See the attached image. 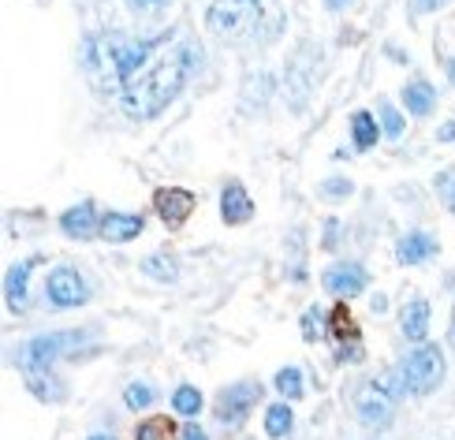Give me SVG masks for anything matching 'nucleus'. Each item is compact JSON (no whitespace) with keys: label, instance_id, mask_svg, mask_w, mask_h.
<instances>
[{"label":"nucleus","instance_id":"nucleus-21","mask_svg":"<svg viewBox=\"0 0 455 440\" xmlns=\"http://www.w3.org/2000/svg\"><path fill=\"white\" fill-rule=\"evenodd\" d=\"M291 422H295V414L288 404H273L269 411H265V433H269L273 440H283L291 433Z\"/></svg>","mask_w":455,"mask_h":440},{"label":"nucleus","instance_id":"nucleus-25","mask_svg":"<svg viewBox=\"0 0 455 440\" xmlns=\"http://www.w3.org/2000/svg\"><path fill=\"white\" fill-rule=\"evenodd\" d=\"M381 127H385V135H388L392 142H400V139H403V131H407V120L400 116V108H395L392 101L381 105Z\"/></svg>","mask_w":455,"mask_h":440},{"label":"nucleus","instance_id":"nucleus-31","mask_svg":"<svg viewBox=\"0 0 455 440\" xmlns=\"http://www.w3.org/2000/svg\"><path fill=\"white\" fill-rule=\"evenodd\" d=\"M448 0H411V15L419 19V15H426V12H437V8H444Z\"/></svg>","mask_w":455,"mask_h":440},{"label":"nucleus","instance_id":"nucleus-4","mask_svg":"<svg viewBox=\"0 0 455 440\" xmlns=\"http://www.w3.org/2000/svg\"><path fill=\"white\" fill-rule=\"evenodd\" d=\"M205 27L224 42H243L258 27V0H217L205 15Z\"/></svg>","mask_w":455,"mask_h":440},{"label":"nucleus","instance_id":"nucleus-32","mask_svg":"<svg viewBox=\"0 0 455 440\" xmlns=\"http://www.w3.org/2000/svg\"><path fill=\"white\" fill-rule=\"evenodd\" d=\"M127 8H135L139 15H149V12L164 8V0H127Z\"/></svg>","mask_w":455,"mask_h":440},{"label":"nucleus","instance_id":"nucleus-33","mask_svg":"<svg viewBox=\"0 0 455 440\" xmlns=\"http://www.w3.org/2000/svg\"><path fill=\"white\" fill-rule=\"evenodd\" d=\"M183 440H210V436H205V429H202V426H195V422H191V426H183Z\"/></svg>","mask_w":455,"mask_h":440},{"label":"nucleus","instance_id":"nucleus-36","mask_svg":"<svg viewBox=\"0 0 455 440\" xmlns=\"http://www.w3.org/2000/svg\"><path fill=\"white\" fill-rule=\"evenodd\" d=\"M448 343L455 348V310H451V329H448Z\"/></svg>","mask_w":455,"mask_h":440},{"label":"nucleus","instance_id":"nucleus-27","mask_svg":"<svg viewBox=\"0 0 455 440\" xmlns=\"http://www.w3.org/2000/svg\"><path fill=\"white\" fill-rule=\"evenodd\" d=\"M321 195H325V198H351L355 195V183L351 180H344V176H339V180H325V183H321Z\"/></svg>","mask_w":455,"mask_h":440},{"label":"nucleus","instance_id":"nucleus-20","mask_svg":"<svg viewBox=\"0 0 455 440\" xmlns=\"http://www.w3.org/2000/svg\"><path fill=\"white\" fill-rule=\"evenodd\" d=\"M142 273L149 276V280H161V284H176L180 280V261L172 258V254H149L146 261H142Z\"/></svg>","mask_w":455,"mask_h":440},{"label":"nucleus","instance_id":"nucleus-13","mask_svg":"<svg viewBox=\"0 0 455 440\" xmlns=\"http://www.w3.org/2000/svg\"><path fill=\"white\" fill-rule=\"evenodd\" d=\"M220 217L228 224H246V220L254 217V202H251V195H246L243 183H228L224 187V195H220Z\"/></svg>","mask_w":455,"mask_h":440},{"label":"nucleus","instance_id":"nucleus-5","mask_svg":"<svg viewBox=\"0 0 455 440\" xmlns=\"http://www.w3.org/2000/svg\"><path fill=\"white\" fill-rule=\"evenodd\" d=\"M403 380H407V392L414 396H429L433 388L444 380V355L437 343H422L403 358Z\"/></svg>","mask_w":455,"mask_h":440},{"label":"nucleus","instance_id":"nucleus-14","mask_svg":"<svg viewBox=\"0 0 455 440\" xmlns=\"http://www.w3.org/2000/svg\"><path fill=\"white\" fill-rule=\"evenodd\" d=\"M135 236H142L139 213H105L101 217V239L105 243H131Z\"/></svg>","mask_w":455,"mask_h":440},{"label":"nucleus","instance_id":"nucleus-24","mask_svg":"<svg viewBox=\"0 0 455 440\" xmlns=\"http://www.w3.org/2000/svg\"><path fill=\"white\" fill-rule=\"evenodd\" d=\"M124 399H127V407H131V411H146V407H154V404H157V392L149 388L146 380H135V385H127Z\"/></svg>","mask_w":455,"mask_h":440},{"label":"nucleus","instance_id":"nucleus-2","mask_svg":"<svg viewBox=\"0 0 455 440\" xmlns=\"http://www.w3.org/2000/svg\"><path fill=\"white\" fill-rule=\"evenodd\" d=\"M79 343H86V329H79V332H45V336H34L27 343H19L15 366L23 370V373H45L56 358L75 351Z\"/></svg>","mask_w":455,"mask_h":440},{"label":"nucleus","instance_id":"nucleus-10","mask_svg":"<svg viewBox=\"0 0 455 440\" xmlns=\"http://www.w3.org/2000/svg\"><path fill=\"white\" fill-rule=\"evenodd\" d=\"M321 288H325L332 299H355L363 295L366 288V269L355 261H339V265H329L325 276H321Z\"/></svg>","mask_w":455,"mask_h":440},{"label":"nucleus","instance_id":"nucleus-18","mask_svg":"<svg viewBox=\"0 0 455 440\" xmlns=\"http://www.w3.org/2000/svg\"><path fill=\"white\" fill-rule=\"evenodd\" d=\"M34 265H37V258L15 261L8 269V276H4V299H8L12 310H23V306H27V276H30Z\"/></svg>","mask_w":455,"mask_h":440},{"label":"nucleus","instance_id":"nucleus-16","mask_svg":"<svg viewBox=\"0 0 455 440\" xmlns=\"http://www.w3.org/2000/svg\"><path fill=\"white\" fill-rule=\"evenodd\" d=\"M437 254V239H433L429 232H411L400 239V246H395V258H400V265H419L426 258Z\"/></svg>","mask_w":455,"mask_h":440},{"label":"nucleus","instance_id":"nucleus-22","mask_svg":"<svg viewBox=\"0 0 455 440\" xmlns=\"http://www.w3.org/2000/svg\"><path fill=\"white\" fill-rule=\"evenodd\" d=\"M172 407H176V414H183V418H198V411L205 407V399H202V392H198L195 385H183V388H176V396H172Z\"/></svg>","mask_w":455,"mask_h":440},{"label":"nucleus","instance_id":"nucleus-1","mask_svg":"<svg viewBox=\"0 0 455 440\" xmlns=\"http://www.w3.org/2000/svg\"><path fill=\"white\" fill-rule=\"evenodd\" d=\"M198 64H202V45L198 42L176 45L172 52H164L161 60H154L146 71H139L135 79L124 86L120 108L127 112L131 120H139V124L161 116V112L183 93L187 79L198 71Z\"/></svg>","mask_w":455,"mask_h":440},{"label":"nucleus","instance_id":"nucleus-9","mask_svg":"<svg viewBox=\"0 0 455 440\" xmlns=\"http://www.w3.org/2000/svg\"><path fill=\"white\" fill-rule=\"evenodd\" d=\"M154 49H161V37H157V42H139V37H112V52H116V68L124 75V86L135 79L139 71H146Z\"/></svg>","mask_w":455,"mask_h":440},{"label":"nucleus","instance_id":"nucleus-8","mask_svg":"<svg viewBox=\"0 0 455 440\" xmlns=\"http://www.w3.org/2000/svg\"><path fill=\"white\" fill-rule=\"evenodd\" d=\"M45 292H49V302L60 306V310H71V306H83L90 299V288L79 269H71V265H60V269H52L49 280H45Z\"/></svg>","mask_w":455,"mask_h":440},{"label":"nucleus","instance_id":"nucleus-28","mask_svg":"<svg viewBox=\"0 0 455 440\" xmlns=\"http://www.w3.org/2000/svg\"><path fill=\"white\" fill-rule=\"evenodd\" d=\"M135 440H168L164 418H149V422H142V426L135 429Z\"/></svg>","mask_w":455,"mask_h":440},{"label":"nucleus","instance_id":"nucleus-6","mask_svg":"<svg viewBox=\"0 0 455 440\" xmlns=\"http://www.w3.org/2000/svg\"><path fill=\"white\" fill-rule=\"evenodd\" d=\"M355 414L358 422L370 426V429H385L395 414V396L381 385V380H373V385H363L355 392Z\"/></svg>","mask_w":455,"mask_h":440},{"label":"nucleus","instance_id":"nucleus-34","mask_svg":"<svg viewBox=\"0 0 455 440\" xmlns=\"http://www.w3.org/2000/svg\"><path fill=\"white\" fill-rule=\"evenodd\" d=\"M437 139H441V142H455V120H451L448 127H441V131H437Z\"/></svg>","mask_w":455,"mask_h":440},{"label":"nucleus","instance_id":"nucleus-35","mask_svg":"<svg viewBox=\"0 0 455 440\" xmlns=\"http://www.w3.org/2000/svg\"><path fill=\"white\" fill-rule=\"evenodd\" d=\"M347 4H351V0H325L329 12H339V8H347Z\"/></svg>","mask_w":455,"mask_h":440},{"label":"nucleus","instance_id":"nucleus-29","mask_svg":"<svg viewBox=\"0 0 455 440\" xmlns=\"http://www.w3.org/2000/svg\"><path fill=\"white\" fill-rule=\"evenodd\" d=\"M332 329H336V336H355V324H351V317H347L344 306H339V310L332 314Z\"/></svg>","mask_w":455,"mask_h":440},{"label":"nucleus","instance_id":"nucleus-37","mask_svg":"<svg viewBox=\"0 0 455 440\" xmlns=\"http://www.w3.org/2000/svg\"><path fill=\"white\" fill-rule=\"evenodd\" d=\"M90 440H116V436H108V433H93Z\"/></svg>","mask_w":455,"mask_h":440},{"label":"nucleus","instance_id":"nucleus-30","mask_svg":"<svg viewBox=\"0 0 455 440\" xmlns=\"http://www.w3.org/2000/svg\"><path fill=\"white\" fill-rule=\"evenodd\" d=\"M437 190H441V198H444V205H448V213H455V176H444V180L437 183Z\"/></svg>","mask_w":455,"mask_h":440},{"label":"nucleus","instance_id":"nucleus-15","mask_svg":"<svg viewBox=\"0 0 455 440\" xmlns=\"http://www.w3.org/2000/svg\"><path fill=\"white\" fill-rule=\"evenodd\" d=\"M400 329L411 343H422L429 336V302L426 299H411L400 314Z\"/></svg>","mask_w":455,"mask_h":440},{"label":"nucleus","instance_id":"nucleus-7","mask_svg":"<svg viewBox=\"0 0 455 440\" xmlns=\"http://www.w3.org/2000/svg\"><path fill=\"white\" fill-rule=\"evenodd\" d=\"M261 399V385L258 380H239V385H232V388H224L220 396H217V422H224V426H243L246 422V414H251V407Z\"/></svg>","mask_w":455,"mask_h":440},{"label":"nucleus","instance_id":"nucleus-12","mask_svg":"<svg viewBox=\"0 0 455 440\" xmlns=\"http://www.w3.org/2000/svg\"><path fill=\"white\" fill-rule=\"evenodd\" d=\"M60 228H64L71 239L86 243V239H98V236H101V217L93 213L90 202H83V205H71L68 213L60 217Z\"/></svg>","mask_w":455,"mask_h":440},{"label":"nucleus","instance_id":"nucleus-19","mask_svg":"<svg viewBox=\"0 0 455 440\" xmlns=\"http://www.w3.org/2000/svg\"><path fill=\"white\" fill-rule=\"evenodd\" d=\"M381 131H385V127L377 124L373 112H355V116H351V135H355V146L363 149V153H370V149L377 146Z\"/></svg>","mask_w":455,"mask_h":440},{"label":"nucleus","instance_id":"nucleus-26","mask_svg":"<svg viewBox=\"0 0 455 440\" xmlns=\"http://www.w3.org/2000/svg\"><path fill=\"white\" fill-rule=\"evenodd\" d=\"M27 385L34 388L37 399H49V404H52V399H60V380H52L49 370L45 373H27Z\"/></svg>","mask_w":455,"mask_h":440},{"label":"nucleus","instance_id":"nucleus-3","mask_svg":"<svg viewBox=\"0 0 455 440\" xmlns=\"http://www.w3.org/2000/svg\"><path fill=\"white\" fill-rule=\"evenodd\" d=\"M83 71H86L90 86L98 90V98L124 93V75L116 68V52H112V34L86 37V45H83Z\"/></svg>","mask_w":455,"mask_h":440},{"label":"nucleus","instance_id":"nucleus-23","mask_svg":"<svg viewBox=\"0 0 455 440\" xmlns=\"http://www.w3.org/2000/svg\"><path fill=\"white\" fill-rule=\"evenodd\" d=\"M276 392L283 396V399H299L302 392V373L295 370V366H283V370H276Z\"/></svg>","mask_w":455,"mask_h":440},{"label":"nucleus","instance_id":"nucleus-11","mask_svg":"<svg viewBox=\"0 0 455 440\" xmlns=\"http://www.w3.org/2000/svg\"><path fill=\"white\" fill-rule=\"evenodd\" d=\"M154 209L168 228H180L187 217L195 213V195L187 187H161L154 195Z\"/></svg>","mask_w":455,"mask_h":440},{"label":"nucleus","instance_id":"nucleus-17","mask_svg":"<svg viewBox=\"0 0 455 440\" xmlns=\"http://www.w3.org/2000/svg\"><path fill=\"white\" fill-rule=\"evenodd\" d=\"M403 105L411 116H429V112L437 108V90H433L429 79H411L403 86Z\"/></svg>","mask_w":455,"mask_h":440},{"label":"nucleus","instance_id":"nucleus-38","mask_svg":"<svg viewBox=\"0 0 455 440\" xmlns=\"http://www.w3.org/2000/svg\"><path fill=\"white\" fill-rule=\"evenodd\" d=\"M448 79H451V83H455V60H451V64H448Z\"/></svg>","mask_w":455,"mask_h":440}]
</instances>
